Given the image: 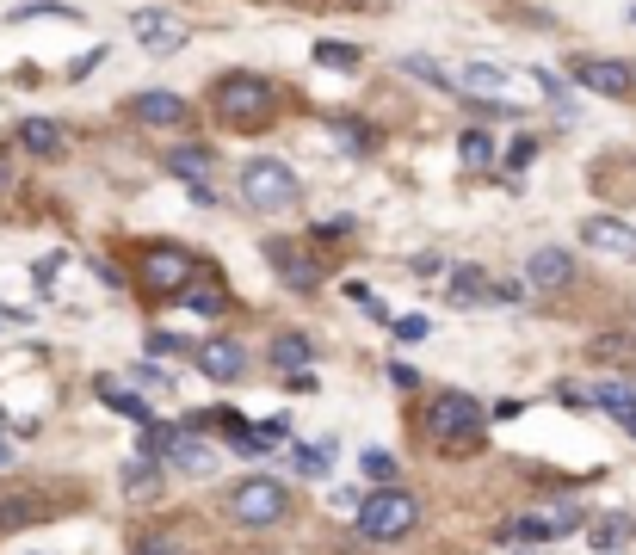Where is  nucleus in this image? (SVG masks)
<instances>
[{
  "label": "nucleus",
  "instance_id": "obj_1",
  "mask_svg": "<svg viewBox=\"0 0 636 555\" xmlns=\"http://www.w3.org/2000/svg\"><path fill=\"white\" fill-rule=\"evenodd\" d=\"M482 432H488V414H482V401L464 395V389H439L433 407H427V444L445 457H470L482 451Z\"/></svg>",
  "mask_w": 636,
  "mask_h": 555
},
{
  "label": "nucleus",
  "instance_id": "obj_2",
  "mask_svg": "<svg viewBox=\"0 0 636 555\" xmlns=\"http://www.w3.org/2000/svg\"><path fill=\"white\" fill-rule=\"evenodd\" d=\"M210 105H217V118L229 130H266L278 118V87L266 81V74H223Z\"/></svg>",
  "mask_w": 636,
  "mask_h": 555
},
{
  "label": "nucleus",
  "instance_id": "obj_3",
  "mask_svg": "<svg viewBox=\"0 0 636 555\" xmlns=\"http://www.w3.org/2000/svg\"><path fill=\"white\" fill-rule=\"evenodd\" d=\"M352 525H359V537H371V543H396L420 525V500L402 494V488H377L371 500H359Z\"/></svg>",
  "mask_w": 636,
  "mask_h": 555
},
{
  "label": "nucleus",
  "instance_id": "obj_4",
  "mask_svg": "<svg viewBox=\"0 0 636 555\" xmlns=\"http://www.w3.org/2000/svg\"><path fill=\"white\" fill-rule=\"evenodd\" d=\"M285 512H291V494H285V481H272V475H247V481L229 488V518L241 531H266Z\"/></svg>",
  "mask_w": 636,
  "mask_h": 555
},
{
  "label": "nucleus",
  "instance_id": "obj_5",
  "mask_svg": "<svg viewBox=\"0 0 636 555\" xmlns=\"http://www.w3.org/2000/svg\"><path fill=\"white\" fill-rule=\"evenodd\" d=\"M241 198L254 210H285V204H297V173L285 161H247L241 167Z\"/></svg>",
  "mask_w": 636,
  "mask_h": 555
},
{
  "label": "nucleus",
  "instance_id": "obj_6",
  "mask_svg": "<svg viewBox=\"0 0 636 555\" xmlns=\"http://www.w3.org/2000/svg\"><path fill=\"white\" fill-rule=\"evenodd\" d=\"M587 525V512H575V506H550V512H525V518H513V525H501V537L507 543H556V537H575Z\"/></svg>",
  "mask_w": 636,
  "mask_h": 555
},
{
  "label": "nucleus",
  "instance_id": "obj_7",
  "mask_svg": "<svg viewBox=\"0 0 636 555\" xmlns=\"http://www.w3.org/2000/svg\"><path fill=\"white\" fill-rule=\"evenodd\" d=\"M569 81L587 87V93H599V99H630L636 68L630 62H612V56H575L569 62Z\"/></svg>",
  "mask_w": 636,
  "mask_h": 555
},
{
  "label": "nucleus",
  "instance_id": "obj_8",
  "mask_svg": "<svg viewBox=\"0 0 636 555\" xmlns=\"http://www.w3.org/2000/svg\"><path fill=\"white\" fill-rule=\"evenodd\" d=\"M130 31H136V44H143L149 56H173V50H186V19H173L167 7H143L130 19Z\"/></svg>",
  "mask_w": 636,
  "mask_h": 555
},
{
  "label": "nucleus",
  "instance_id": "obj_9",
  "mask_svg": "<svg viewBox=\"0 0 636 555\" xmlns=\"http://www.w3.org/2000/svg\"><path fill=\"white\" fill-rule=\"evenodd\" d=\"M192 278H198V259H186L180 247H149V259H143V284H149V290L180 296Z\"/></svg>",
  "mask_w": 636,
  "mask_h": 555
},
{
  "label": "nucleus",
  "instance_id": "obj_10",
  "mask_svg": "<svg viewBox=\"0 0 636 555\" xmlns=\"http://www.w3.org/2000/svg\"><path fill=\"white\" fill-rule=\"evenodd\" d=\"M130 118L149 124V130H180V124L192 118V105H186L180 93H161V87H155V93H136V99H130Z\"/></svg>",
  "mask_w": 636,
  "mask_h": 555
},
{
  "label": "nucleus",
  "instance_id": "obj_11",
  "mask_svg": "<svg viewBox=\"0 0 636 555\" xmlns=\"http://www.w3.org/2000/svg\"><path fill=\"white\" fill-rule=\"evenodd\" d=\"M161 463L186 469V475H210V469H217V451H210V444H204L198 432L173 426V432H167V444H161Z\"/></svg>",
  "mask_w": 636,
  "mask_h": 555
},
{
  "label": "nucleus",
  "instance_id": "obj_12",
  "mask_svg": "<svg viewBox=\"0 0 636 555\" xmlns=\"http://www.w3.org/2000/svg\"><path fill=\"white\" fill-rule=\"evenodd\" d=\"M192 358H198V370L210 383H241V370H247L241 340H204V346H192Z\"/></svg>",
  "mask_w": 636,
  "mask_h": 555
},
{
  "label": "nucleus",
  "instance_id": "obj_13",
  "mask_svg": "<svg viewBox=\"0 0 636 555\" xmlns=\"http://www.w3.org/2000/svg\"><path fill=\"white\" fill-rule=\"evenodd\" d=\"M581 241H587L593 253L636 259V229H630V222H618V216H587V222H581Z\"/></svg>",
  "mask_w": 636,
  "mask_h": 555
},
{
  "label": "nucleus",
  "instance_id": "obj_14",
  "mask_svg": "<svg viewBox=\"0 0 636 555\" xmlns=\"http://www.w3.org/2000/svg\"><path fill=\"white\" fill-rule=\"evenodd\" d=\"M575 278V253L569 247H538L532 259H525V284L532 290H562Z\"/></svg>",
  "mask_w": 636,
  "mask_h": 555
},
{
  "label": "nucleus",
  "instance_id": "obj_15",
  "mask_svg": "<svg viewBox=\"0 0 636 555\" xmlns=\"http://www.w3.org/2000/svg\"><path fill=\"white\" fill-rule=\"evenodd\" d=\"M451 87L457 93H470V99H488V105H501L507 99V68H494V62H470L464 74H451Z\"/></svg>",
  "mask_w": 636,
  "mask_h": 555
},
{
  "label": "nucleus",
  "instance_id": "obj_16",
  "mask_svg": "<svg viewBox=\"0 0 636 555\" xmlns=\"http://www.w3.org/2000/svg\"><path fill=\"white\" fill-rule=\"evenodd\" d=\"M587 543H593V555H618L630 537H636V518L630 512H599V518H587Z\"/></svg>",
  "mask_w": 636,
  "mask_h": 555
},
{
  "label": "nucleus",
  "instance_id": "obj_17",
  "mask_svg": "<svg viewBox=\"0 0 636 555\" xmlns=\"http://www.w3.org/2000/svg\"><path fill=\"white\" fill-rule=\"evenodd\" d=\"M44 512V494L38 488H0V531H19V525H38Z\"/></svg>",
  "mask_w": 636,
  "mask_h": 555
},
{
  "label": "nucleus",
  "instance_id": "obj_18",
  "mask_svg": "<svg viewBox=\"0 0 636 555\" xmlns=\"http://www.w3.org/2000/svg\"><path fill=\"white\" fill-rule=\"evenodd\" d=\"M266 253H272L278 278H285L291 290H303V296H309V290H322V272H315V259H309V253H297V247H278V241H272Z\"/></svg>",
  "mask_w": 636,
  "mask_h": 555
},
{
  "label": "nucleus",
  "instance_id": "obj_19",
  "mask_svg": "<svg viewBox=\"0 0 636 555\" xmlns=\"http://www.w3.org/2000/svg\"><path fill=\"white\" fill-rule=\"evenodd\" d=\"M19 148H25V155H38V161H56L62 148H68V136H62V124H50V118H25V124H19Z\"/></svg>",
  "mask_w": 636,
  "mask_h": 555
},
{
  "label": "nucleus",
  "instance_id": "obj_20",
  "mask_svg": "<svg viewBox=\"0 0 636 555\" xmlns=\"http://www.w3.org/2000/svg\"><path fill=\"white\" fill-rule=\"evenodd\" d=\"M93 395H99L105 407H112L118 420H130V426H149V420H155V407H149L143 395H130V389H118L112 377H99V383H93Z\"/></svg>",
  "mask_w": 636,
  "mask_h": 555
},
{
  "label": "nucleus",
  "instance_id": "obj_21",
  "mask_svg": "<svg viewBox=\"0 0 636 555\" xmlns=\"http://www.w3.org/2000/svg\"><path fill=\"white\" fill-rule=\"evenodd\" d=\"M118 488H124L130 500H155V494H161V463H155V457H130L124 475H118Z\"/></svg>",
  "mask_w": 636,
  "mask_h": 555
},
{
  "label": "nucleus",
  "instance_id": "obj_22",
  "mask_svg": "<svg viewBox=\"0 0 636 555\" xmlns=\"http://www.w3.org/2000/svg\"><path fill=\"white\" fill-rule=\"evenodd\" d=\"M291 469H297V475H309V481L334 475V438H315V444H291Z\"/></svg>",
  "mask_w": 636,
  "mask_h": 555
},
{
  "label": "nucleus",
  "instance_id": "obj_23",
  "mask_svg": "<svg viewBox=\"0 0 636 555\" xmlns=\"http://www.w3.org/2000/svg\"><path fill=\"white\" fill-rule=\"evenodd\" d=\"M180 303H186V315H223V309H229V296H223L217 278H192V284L180 290Z\"/></svg>",
  "mask_w": 636,
  "mask_h": 555
},
{
  "label": "nucleus",
  "instance_id": "obj_24",
  "mask_svg": "<svg viewBox=\"0 0 636 555\" xmlns=\"http://www.w3.org/2000/svg\"><path fill=\"white\" fill-rule=\"evenodd\" d=\"M451 303H494V284H488V272L482 266H457L451 272Z\"/></svg>",
  "mask_w": 636,
  "mask_h": 555
},
{
  "label": "nucleus",
  "instance_id": "obj_25",
  "mask_svg": "<svg viewBox=\"0 0 636 555\" xmlns=\"http://www.w3.org/2000/svg\"><path fill=\"white\" fill-rule=\"evenodd\" d=\"M210 167H217V161H210V148H173V155H167V173H180V179H192V185H204L210 179Z\"/></svg>",
  "mask_w": 636,
  "mask_h": 555
},
{
  "label": "nucleus",
  "instance_id": "obj_26",
  "mask_svg": "<svg viewBox=\"0 0 636 555\" xmlns=\"http://www.w3.org/2000/svg\"><path fill=\"white\" fill-rule=\"evenodd\" d=\"M328 136H334L340 148H352V155H371V130L352 118V111H334V118H328Z\"/></svg>",
  "mask_w": 636,
  "mask_h": 555
},
{
  "label": "nucleus",
  "instance_id": "obj_27",
  "mask_svg": "<svg viewBox=\"0 0 636 555\" xmlns=\"http://www.w3.org/2000/svg\"><path fill=\"white\" fill-rule=\"evenodd\" d=\"M309 358H315V346L303 340V333H278V340H272V364H278V370H291V377H297Z\"/></svg>",
  "mask_w": 636,
  "mask_h": 555
},
{
  "label": "nucleus",
  "instance_id": "obj_28",
  "mask_svg": "<svg viewBox=\"0 0 636 555\" xmlns=\"http://www.w3.org/2000/svg\"><path fill=\"white\" fill-rule=\"evenodd\" d=\"M359 469H365V481H377V488H396V457L390 451H383V444H365V451H359Z\"/></svg>",
  "mask_w": 636,
  "mask_h": 555
},
{
  "label": "nucleus",
  "instance_id": "obj_29",
  "mask_svg": "<svg viewBox=\"0 0 636 555\" xmlns=\"http://www.w3.org/2000/svg\"><path fill=\"white\" fill-rule=\"evenodd\" d=\"M587 395H593V407H606L612 420L636 407V389H630V383H599V389H587Z\"/></svg>",
  "mask_w": 636,
  "mask_h": 555
},
{
  "label": "nucleus",
  "instance_id": "obj_30",
  "mask_svg": "<svg viewBox=\"0 0 636 555\" xmlns=\"http://www.w3.org/2000/svg\"><path fill=\"white\" fill-rule=\"evenodd\" d=\"M457 155H464V167H494V142H488V130H464V136H457Z\"/></svg>",
  "mask_w": 636,
  "mask_h": 555
},
{
  "label": "nucleus",
  "instance_id": "obj_31",
  "mask_svg": "<svg viewBox=\"0 0 636 555\" xmlns=\"http://www.w3.org/2000/svg\"><path fill=\"white\" fill-rule=\"evenodd\" d=\"M359 56L365 50L359 44H340V37H322V44H315V62H322V68H352Z\"/></svg>",
  "mask_w": 636,
  "mask_h": 555
},
{
  "label": "nucleus",
  "instance_id": "obj_32",
  "mask_svg": "<svg viewBox=\"0 0 636 555\" xmlns=\"http://www.w3.org/2000/svg\"><path fill=\"white\" fill-rule=\"evenodd\" d=\"M7 19H62V25H68V19H81V13L62 7V0H25V7H13Z\"/></svg>",
  "mask_w": 636,
  "mask_h": 555
},
{
  "label": "nucleus",
  "instance_id": "obj_33",
  "mask_svg": "<svg viewBox=\"0 0 636 555\" xmlns=\"http://www.w3.org/2000/svg\"><path fill=\"white\" fill-rule=\"evenodd\" d=\"M130 555H186V549H180V537H167V531H143L130 543Z\"/></svg>",
  "mask_w": 636,
  "mask_h": 555
},
{
  "label": "nucleus",
  "instance_id": "obj_34",
  "mask_svg": "<svg viewBox=\"0 0 636 555\" xmlns=\"http://www.w3.org/2000/svg\"><path fill=\"white\" fill-rule=\"evenodd\" d=\"M402 68L414 74V81H433V87H445V93H451V74H445L433 56H402Z\"/></svg>",
  "mask_w": 636,
  "mask_h": 555
},
{
  "label": "nucleus",
  "instance_id": "obj_35",
  "mask_svg": "<svg viewBox=\"0 0 636 555\" xmlns=\"http://www.w3.org/2000/svg\"><path fill=\"white\" fill-rule=\"evenodd\" d=\"M390 327H396V340H427V333H433L427 315H390Z\"/></svg>",
  "mask_w": 636,
  "mask_h": 555
},
{
  "label": "nucleus",
  "instance_id": "obj_36",
  "mask_svg": "<svg viewBox=\"0 0 636 555\" xmlns=\"http://www.w3.org/2000/svg\"><path fill=\"white\" fill-rule=\"evenodd\" d=\"M532 161H538V142H532V136H519V142L507 148V167L519 173V167H532Z\"/></svg>",
  "mask_w": 636,
  "mask_h": 555
},
{
  "label": "nucleus",
  "instance_id": "obj_37",
  "mask_svg": "<svg viewBox=\"0 0 636 555\" xmlns=\"http://www.w3.org/2000/svg\"><path fill=\"white\" fill-rule=\"evenodd\" d=\"M254 438H260V444H285V438H291V420H285V414H272Z\"/></svg>",
  "mask_w": 636,
  "mask_h": 555
},
{
  "label": "nucleus",
  "instance_id": "obj_38",
  "mask_svg": "<svg viewBox=\"0 0 636 555\" xmlns=\"http://www.w3.org/2000/svg\"><path fill=\"white\" fill-rule=\"evenodd\" d=\"M149 352L155 358H173V352H186V340H180V333H149Z\"/></svg>",
  "mask_w": 636,
  "mask_h": 555
},
{
  "label": "nucleus",
  "instance_id": "obj_39",
  "mask_svg": "<svg viewBox=\"0 0 636 555\" xmlns=\"http://www.w3.org/2000/svg\"><path fill=\"white\" fill-rule=\"evenodd\" d=\"M56 266H62V253H50V259H38V266H31V278H38V290H50V284H56Z\"/></svg>",
  "mask_w": 636,
  "mask_h": 555
},
{
  "label": "nucleus",
  "instance_id": "obj_40",
  "mask_svg": "<svg viewBox=\"0 0 636 555\" xmlns=\"http://www.w3.org/2000/svg\"><path fill=\"white\" fill-rule=\"evenodd\" d=\"M408 272H414V278H439V272H445V259H439V253H420Z\"/></svg>",
  "mask_w": 636,
  "mask_h": 555
},
{
  "label": "nucleus",
  "instance_id": "obj_41",
  "mask_svg": "<svg viewBox=\"0 0 636 555\" xmlns=\"http://www.w3.org/2000/svg\"><path fill=\"white\" fill-rule=\"evenodd\" d=\"M99 62H105V50H87V56H81V62H75V68H68V81H87V74H93V68H99Z\"/></svg>",
  "mask_w": 636,
  "mask_h": 555
},
{
  "label": "nucleus",
  "instance_id": "obj_42",
  "mask_svg": "<svg viewBox=\"0 0 636 555\" xmlns=\"http://www.w3.org/2000/svg\"><path fill=\"white\" fill-rule=\"evenodd\" d=\"M136 383H143V389H167V377H161L155 364H136Z\"/></svg>",
  "mask_w": 636,
  "mask_h": 555
},
{
  "label": "nucleus",
  "instance_id": "obj_43",
  "mask_svg": "<svg viewBox=\"0 0 636 555\" xmlns=\"http://www.w3.org/2000/svg\"><path fill=\"white\" fill-rule=\"evenodd\" d=\"M390 383L396 389H414V364H390Z\"/></svg>",
  "mask_w": 636,
  "mask_h": 555
},
{
  "label": "nucleus",
  "instance_id": "obj_44",
  "mask_svg": "<svg viewBox=\"0 0 636 555\" xmlns=\"http://www.w3.org/2000/svg\"><path fill=\"white\" fill-rule=\"evenodd\" d=\"M618 426H624V432L636 438V407H630V414H618Z\"/></svg>",
  "mask_w": 636,
  "mask_h": 555
},
{
  "label": "nucleus",
  "instance_id": "obj_45",
  "mask_svg": "<svg viewBox=\"0 0 636 555\" xmlns=\"http://www.w3.org/2000/svg\"><path fill=\"white\" fill-rule=\"evenodd\" d=\"M7 463H13V451H7V444H0V469H7Z\"/></svg>",
  "mask_w": 636,
  "mask_h": 555
},
{
  "label": "nucleus",
  "instance_id": "obj_46",
  "mask_svg": "<svg viewBox=\"0 0 636 555\" xmlns=\"http://www.w3.org/2000/svg\"><path fill=\"white\" fill-rule=\"evenodd\" d=\"M0 185H7V161H0Z\"/></svg>",
  "mask_w": 636,
  "mask_h": 555
},
{
  "label": "nucleus",
  "instance_id": "obj_47",
  "mask_svg": "<svg viewBox=\"0 0 636 555\" xmlns=\"http://www.w3.org/2000/svg\"><path fill=\"white\" fill-rule=\"evenodd\" d=\"M519 555H538V549H532V543H525V549H519Z\"/></svg>",
  "mask_w": 636,
  "mask_h": 555
},
{
  "label": "nucleus",
  "instance_id": "obj_48",
  "mask_svg": "<svg viewBox=\"0 0 636 555\" xmlns=\"http://www.w3.org/2000/svg\"><path fill=\"white\" fill-rule=\"evenodd\" d=\"M0 426H7V407H0Z\"/></svg>",
  "mask_w": 636,
  "mask_h": 555
}]
</instances>
